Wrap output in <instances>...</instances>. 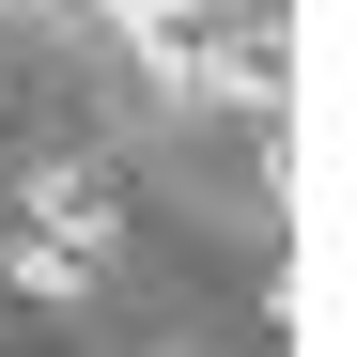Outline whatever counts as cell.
Here are the masks:
<instances>
[{
	"label": "cell",
	"instance_id": "obj_2",
	"mask_svg": "<svg viewBox=\"0 0 357 357\" xmlns=\"http://www.w3.org/2000/svg\"><path fill=\"white\" fill-rule=\"evenodd\" d=\"M31 249L109 264V187H93V171H47V187H31Z\"/></svg>",
	"mask_w": 357,
	"mask_h": 357
},
{
	"label": "cell",
	"instance_id": "obj_3",
	"mask_svg": "<svg viewBox=\"0 0 357 357\" xmlns=\"http://www.w3.org/2000/svg\"><path fill=\"white\" fill-rule=\"evenodd\" d=\"M93 16H109V31H125V47H140V63H187V31H202V16H187V0H93Z\"/></svg>",
	"mask_w": 357,
	"mask_h": 357
},
{
	"label": "cell",
	"instance_id": "obj_1",
	"mask_svg": "<svg viewBox=\"0 0 357 357\" xmlns=\"http://www.w3.org/2000/svg\"><path fill=\"white\" fill-rule=\"evenodd\" d=\"M171 93H218V109H280V31H187V63H171Z\"/></svg>",
	"mask_w": 357,
	"mask_h": 357
}]
</instances>
